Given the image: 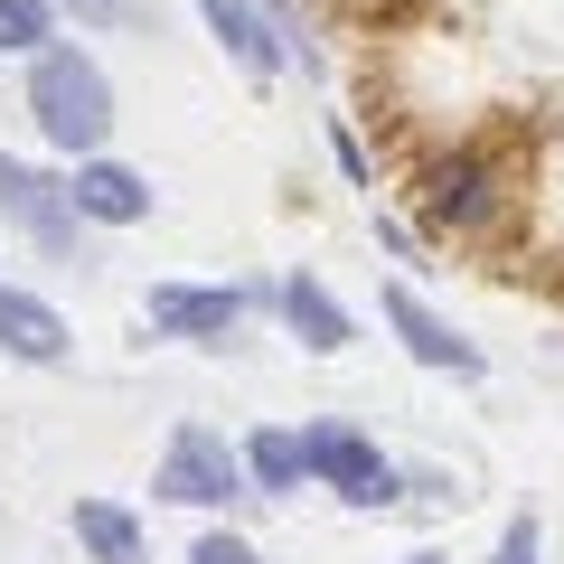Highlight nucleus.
<instances>
[{"mask_svg":"<svg viewBox=\"0 0 564 564\" xmlns=\"http://www.w3.org/2000/svg\"><path fill=\"white\" fill-rule=\"evenodd\" d=\"M0 226L29 236L47 263H66V273L85 263V236H95V226L76 217V198H66V170H39V161H20V151H0Z\"/></svg>","mask_w":564,"mask_h":564,"instance_id":"39448f33","label":"nucleus"},{"mask_svg":"<svg viewBox=\"0 0 564 564\" xmlns=\"http://www.w3.org/2000/svg\"><path fill=\"white\" fill-rule=\"evenodd\" d=\"M0 358L10 367H66L76 358L66 311L47 302V292H29V282H0Z\"/></svg>","mask_w":564,"mask_h":564,"instance_id":"9d476101","label":"nucleus"},{"mask_svg":"<svg viewBox=\"0 0 564 564\" xmlns=\"http://www.w3.org/2000/svg\"><path fill=\"white\" fill-rule=\"evenodd\" d=\"M489 564H545V527H536V508H518V518L499 527V545H489Z\"/></svg>","mask_w":564,"mask_h":564,"instance_id":"dca6fc26","label":"nucleus"},{"mask_svg":"<svg viewBox=\"0 0 564 564\" xmlns=\"http://www.w3.org/2000/svg\"><path fill=\"white\" fill-rule=\"evenodd\" d=\"M66 198H76V217H85V226L122 236V226H151L161 188H151V170H132V161H113V151H95V161L66 170Z\"/></svg>","mask_w":564,"mask_h":564,"instance_id":"1a4fd4ad","label":"nucleus"},{"mask_svg":"<svg viewBox=\"0 0 564 564\" xmlns=\"http://www.w3.org/2000/svg\"><path fill=\"white\" fill-rule=\"evenodd\" d=\"M282 282H151L141 292V329L180 348H226L254 311H273Z\"/></svg>","mask_w":564,"mask_h":564,"instance_id":"7ed1b4c3","label":"nucleus"},{"mask_svg":"<svg viewBox=\"0 0 564 564\" xmlns=\"http://www.w3.org/2000/svg\"><path fill=\"white\" fill-rule=\"evenodd\" d=\"M311 433V489H329L339 508H395L404 499V462H386L358 423H302Z\"/></svg>","mask_w":564,"mask_h":564,"instance_id":"423d86ee","label":"nucleus"},{"mask_svg":"<svg viewBox=\"0 0 564 564\" xmlns=\"http://www.w3.org/2000/svg\"><path fill=\"white\" fill-rule=\"evenodd\" d=\"M20 104H29V132H39L66 170L95 161L104 141H113V76H104V57L85 39H57L47 57H29Z\"/></svg>","mask_w":564,"mask_h":564,"instance_id":"f257e3e1","label":"nucleus"},{"mask_svg":"<svg viewBox=\"0 0 564 564\" xmlns=\"http://www.w3.org/2000/svg\"><path fill=\"white\" fill-rule=\"evenodd\" d=\"M245 480H254V499H302L311 489V433L254 423V433H245Z\"/></svg>","mask_w":564,"mask_h":564,"instance_id":"f8f14e48","label":"nucleus"},{"mask_svg":"<svg viewBox=\"0 0 564 564\" xmlns=\"http://www.w3.org/2000/svg\"><path fill=\"white\" fill-rule=\"evenodd\" d=\"M188 564H273V555H263L254 536H236L226 518H207L198 536H188Z\"/></svg>","mask_w":564,"mask_h":564,"instance_id":"2eb2a0df","label":"nucleus"},{"mask_svg":"<svg viewBox=\"0 0 564 564\" xmlns=\"http://www.w3.org/2000/svg\"><path fill=\"white\" fill-rule=\"evenodd\" d=\"M395 564H452V555H433V545H414V555H395Z\"/></svg>","mask_w":564,"mask_h":564,"instance_id":"aec40b11","label":"nucleus"},{"mask_svg":"<svg viewBox=\"0 0 564 564\" xmlns=\"http://www.w3.org/2000/svg\"><path fill=\"white\" fill-rule=\"evenodd\" d=\"M377 311H386V329L404 339V358H414V367H433V377H462V386H470V377H489V358H480V348H470L433 302H423L414 282H386Z\"/></svg>","mask_w":564,"mask_h":564,"instance_id":"0eeeda50","label":"nucleus"},{"mask_svg":"<svg viewBox=\"0 0 564 564\" xmlns=\"http://www.w3.org/2000/svg\"><path fill=\"white\" fill-rule=\"evenodd\" d=\"M263 10H273V29L292 39V66H302V76H321V47H311V29H302V0H263Z\"/></svg>","mask_w":564,"mask_h":564,"instance_id":"f3484780","label":"nucleus"},{"mask_svg":"<svg viewBox=\"0 0 564 564\" xmlns=\"http://www.w3.org/2000/svg\"><path fill=\"white\" fill-rule=\"evenodd\" d=\"M273 321L292 329V339H302L311 358H339V348L358 339V321H348V302L329 292L321 273H282V292H273Z\"/></svg>","mask_w":564,"mask_h":564,"instance_id":"9b49d317","label":"nucleus"},{"mask_svg":"<svg viewBox=\"0 0 564 564\" xmlns=\"http://www.w3.org/2000/svg\"><path fill=\"white\" fill-rule=\"evenodd\" d=\"M66 527H76V555L85 564H151V536H141V518L122 499H76Z\"/></svg>","mask_w":564,"mask_h":564,"instance_id":"ddd939ff","label":"nucleus"},{"mask_svg":"<svg viewBox=\"0 0 564 564\" xmlns=\"http://www.w3.org/2000/svg\"><path fill=\"white\" fill-rule=\"evenodd\" d=\"M66 39V10L57 0H0V57H47V47Z\"/></svg>","mask_w":564,"mask_h":564,"instance_id":"4468645a","label":"nucleus"},{"mask_svg":"<svg viewBox=\"0 0 564 564\" xmlns=\"http://www.w3.org/2000/svg\"><path fill=\"white\" fill-rule=\"evenodd\" d=\"M57 10H66L76 29H132V20H141V0H57Z\"/></svg>","mask_w":564,"mask_h":564,"instance_id":"a211bd4d","label":"nucleus"},{"mask_svg":"<svg viewBox=\"0 0 564 564\" xmlns=\"http://www.w3.org/2000/svg\"><path fill=\"white\" fill-rule=\"evenodd\" d=\"M151 499L198 508V518H226L236 499H254V480H245V443L207 433V423H180V433L161 443V462H151Z\"/></svg>","mask_w":564,"mask_h":564,"instance_id":"20e7f679","label":"nucleus"},{"mask_svg":"<svg viewBox=\"0 0 564 564\" xmlns=\"http://www.w3.org/2000/svg\"><path fill=\"white\" fill-rule=\"evenodd\" d=\"M329 151H339L348 188H377V170H367V151H358V132H348V122H339V132H329Z\"/></svg>","mask_w":564,"mask_h":564,"instance_id":"6ab92c4d","label":"nucleus"},{"mask_svg":"<svg viewBox=\"0 0 564 564\" xmlns=\"http://www.w3.org/2000/svg\"><path fill=\"white\" fill-rule=\"evenodd\" d=\"M414 207H423V236H499L508 207H518V188H508V161L489 151V141H452V151H433L414 180Z\"/></svg>","mask_w":564,"mask_h":564,"instance_id":"f03ea898","label":"nucleus"},{"mask_svg":"<svg viewBox=\"0 0 564 564\" xmlns=\"http://www.w3.org/2000/svg\"><path fill=\"white\" fill-rule=\"evenodd\" d=\"M198 29L226 47V66H236L245 85H282L292 76V39L273 29L263 0H198Z\"/></svg>","mask_w":564,"mask_h":564,"instance_id":"6e6552de","label":"nucleus"}]
</instances>
